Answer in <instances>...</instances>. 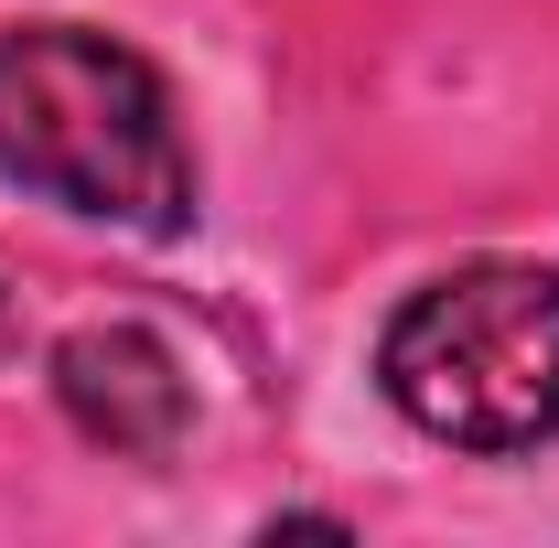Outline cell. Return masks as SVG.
Masks as SVG:
<instances>
[{
    "label": "cell",
    "mask_w": 559,
    "mask_h": 548,
    "mask_svg": "<svg viewBox=\"0 0 559 548\" xmlns=\"http://www.w3.org/2000/svg\"><path fill=\"white\" fill-rule=\"evenodd\" d=\"M377 388L452 452H538L559 430V270L474 259L399 301Z\"/></svg>",
    "instance_id": "2"
},
{
    "label": "cell",
    "mask_w": 559,
    "mask_h": 548,
    "mask_svg": "<svg viewBox=\"0 0 559 548\" xmlns=\"http://www.w3.org/2000/svg\"><path fill=\"white\" fill-rule=\"evenodd\" d=\"M0 172L44 205L130 226V237L194 226V151L173 119V86L151 75V55L86 22L0 33Z\"/></svg>",
    "instance_id": "1"
},
{
    "label": "cell",
    "mask_w": 559,
    "mask_h": 548,
    "mask_svg": "<svg viewBox=\"0 0 559 548\" xmlns=\"http://www.w3.org/2000/svg\"><path fill=\"white\" fill-rule=\"evenodd\" d=\"M11 344H22V312H11V290H0V355H11Z\"/></svg>",
    "instance_id": "4"
},
{
    "label": "cell",
    "mask_w": 559,
    "mask_h": 548,
    "mask_svg": "<svg viewBox=\"0 0 559 548\" xmlns=\"http://www.w3.org/2000/svg\"><path fill=\"white\" fill-rule=\"evenodd\" d=\"M55 409L97 452L162 463L183 441V419H194V388H183V355L151 334V323H86V334L55 344Z\"/></svg>",
    "instance_id": "3"
}]
</instances>
